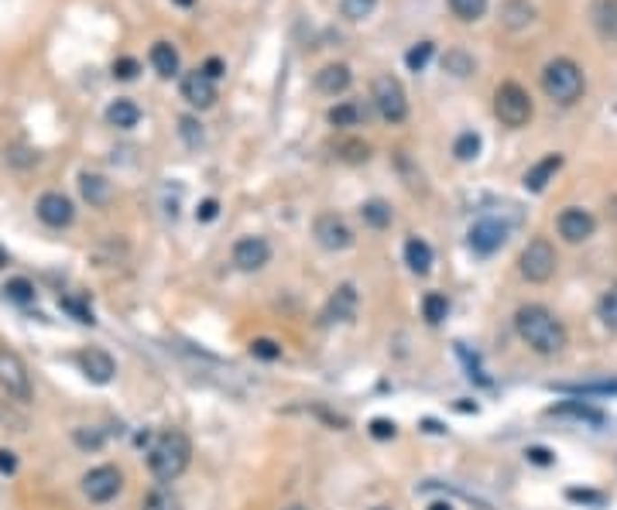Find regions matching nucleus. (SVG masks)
<instances>
[{"label":"nucleus","instance_id":"0eeeda50","mask_svg":"<svg viewBox=\"0 0 617 510\" xmlns=\"http://www.w3.org/2000/svg\"><path fill=\"white\" fill-rule=\"evenodd\" d=\"M556 250H552V243L548 240H531L529 247L521 250L518 257V274L531 281V285H546L548 278L556 274Z\"/></svg>","mask_w":617,"mask_h":510},{"label":"nucleus","instance_id":"bb28decb","mask_svg":"<svg viewBox=\"0 0 617 510\" xmlns=\"http://www.w3.org/2000/svg\"><path fill=\"white\" fill-rule=\"evenodd\" d=\"M326 120L333 123V127H360V120H364V110H360L357 103H336Z\"/></svg>","mask_w":617,"mask_h":510},{"label":"nucleus","instance_id":"de8ad7c7","mask_svg":"<svg viewBox=\"0 0 617 510\" xmlns=\"http://www.w3.org/2000/svg\"><path fill=\"white\" fill-rule=\"evenodd\" d=\"M203 72L216 83V79H223V72H226V66H223L220 59H206V66H203Z\"/></svg>","mask_w":617,"mask_h":510},{"label":"nucleus","instance_id":"393cba45","mask_svg":"<svg viewBox=\"0 0 617 510\" xmlns=\"http://www.w3.org/2000/svg\"><path fill=\"white\" fill-rule=\"evenodd\" d=\"M360 216H364V223L371 226V230H384V226H391V205L384 203V199H371V203L360 205Z\"/></svg>","mask_w":617,"mask_h":510},{"label":"nucleus","instance_id":"ddd939ff","mask_svg":"<svg viewBox=\"0 0 617 510\" xmlns=\"http://www.w3.org/2000/svg\"><path fill=\"white\" fill-rule=\"evenodd\" d=\"M182 100H186L189 106H196V110H206V106L216 103V83L206 76L203 68L186 72V76H182Z\"/></svg>","mask_w":617,"mask_h":510},{"label":"nucleus","instance_id":"8fccbe9b","mask_svg":"<svg viewBox=\"0 0 617 510\" xmlns=\"http://www.w3.org/2000/svg\"><path fill=\"white\" fill-rule=\"evenodd\" d=\"M569 500H583V504H603V496L590 494V490H569Z\"/></svg>","mask_w":617,"mask_h":510},{"label":"nucleus","instance_id":"4c0bfd02","mask_svg":"<svg viewBox=\"0 0 617 510\" xmlns=\"http://www.w3.org/2000/svg\"><path fill=\"white\" fill-rule=\"evenodd\" d=\"M552 414H573V418H586L590 425H603V414L586 405H563V408H552Z\"/></svg>","mask_w":617,"mask_h":510},{"label":"nucleus","instance_id":"2f4dec72","mask_svg":"<svg viewBox=\"0 0 617 510\" xmlns=\"http://www.w3.org/2000/svg\"><path fill=\"white\" fill-rule=\"evenodd\" d=\"M377 7V0H340V14L346 21H364V17H371Z\"/></svg>","mask_w":617,"mask_h":510},{"label":"nucleus","instance_id":"58836bf2","mask_svg":"<svg viewBox=\"0 0 617 510\" xmlns=\"http://www.w3.org/2000/svg\"><path fill=\"white\" fill-rule=\"evenodd\" d=\"M0 425L11 428V432H24L28 422H24V414H21V411H14L11 405H4V401H0Z\"/></svg>","mask_w":617,"mask_h":510},{"label":"nucleus","instance_id":"1a4fd4ad","mask_svg":"<svg viewBox=\"0 0 617 510\" xmlns=\"http://www.w3.org/2000/svg\"><path fill=\"white\" fill-rule=\"evenodd\" d=\"M120 487H124V477L117 466H97L83 477V494L93 504H110L120 494Z\"/></svg>","mask_w":617,"mask_h":510},{"label":"nucleus","instance_id":"49530a36","mask_svg":"<svg viewBox=\"0 0 617 510\" xmlns=\"http://www.w3.org/2000/svg\"><path fill=\"white\" fill-rule=\"evenodd\" d=\"M14 469H17V456L11 452V449H0V473H7V477H11Z\"/></svg>","mask_w":617,"mask_h":510},{"label":"nucleus","instance_id":"e433bc0d","mask_svg":"<svg viewBox=\"0 0 617 510\" xmlns=\"http://www.w3.org/2000/svg\"><path fill=\"white\" fill-rule=\"evenodd\" d=\"M428 59H432V41H419V45L409 49V55H405V66H409L411 72H422V68L428 66Z\"/></svg>","mask_w":617,"mask_h":510},{"label":"nucleus","instance_id":"39448f33","mask_svg":"<svg viewBox=\"0 0 617 510\" xmlns=\"http://www.w3.org/2000/svg\"><path fill=\"white\" fill-rule=\"evenodd\" d=\"M371 96H374L381 120H388V123H405L409 120V96H405V86L398 83L394 76H377Z\"/></svg>","mask_w":617,"mask_h":510},{"label":"nucleus","instance_id":"79ce46f5","mask_svg":"<svg viewBox=\"0 0 617 510\" xmlns=\"http://www.w3.org/2000/svg\"><path fill=\"white\" fill-rule=\"evenodd\" d=\"M72 439H76V445H83V449H100L103 445V435L86 432V428H76V432H72Z\"/></svg>","mask_w":617,"mask_h":510},{"label":"nucleus","instance_id":"f704fd0d","mask_svg":"<svg viewBox=\"0 0 617 510\" xmlns=\"http://www.w3.org/2000/svg\"><path fill=\"white\" fill-rule=\"evenodd\" d=\"M7 298L11 302H17V305H28V302H34V285L28 281V278H14V281H7Z\"/></svg>","mask_w":617,"mask_h":510},{"label":"nucleus","instance_id":"6e6d98bb","mask_svg":"<svg viewBox=\"0 0 617 510\" xmlns=\"http://www.w3.org/2000/svg\"><path fill=\"white\" fill-rule=\"evenodd\" d=\"M377 510H384V507H377Z\"/></svg>","mask_w":617,"mask_h":510},{"label":"nucleus","instance_id":"9b49d317","mask_svg":"<svg viewBox=\"0 0 617 510\" xmlns=\"http://www.w3.org/2000/svg\"><path fill=\"white\" fill-rule=\"evenodd\" d=\"M34 213H38V220L45 223V226H51V230H62V226H69V223L76 220V205H72V199L62 196V192H45V196L38 199V205H34Z\"/></svg>","mask_w":617,"mask_h":510},{"label":"nucleus","instance_id":"f8f14e48","mask_svg":"<svg viewBox=\"0 0 617 510\" xmlns=\"http://www.w3.org/2000/svg\"><path fill=\"white\" fill-rule=\"evenodd\" d=\"M556 226H559V237H563V240H569V243H583V240L594 237L597 220H594L586 209H580V205H569V209H563V213H559Z\"/></svg>","mask_w":617,"mask_h":510},{"label":"nucleus","instance_id":"ea45409f","mask_svg":"<svg viewBox=\"0 0 617 510\" xmlns=\"http://www.w3.org/2000/svg\"><path fill=\"white\" fill-rule=\"evenodd\" d=\"M573 394H617V380H597V384H576V387H563Z\"/></svg>","mask_w":617,"mask_h":510},{"label":"nucleus","instance_id":"3c124183","mask_svg":"<svg viewBox=\"0 0 617 510\" xmlns=\"http://www.w3.org/2000/svg\"><path fill=\"white\" fill-rule=\"evenodd\" d=\"M525 456H529L531 462H539V466H548V462H552V456H548L546 449H529Z\"/></svg>","mask_w":617,"mask_h":510},{"label":"nucleus","instance_id":"f03ea898","mask_svg":"<svg viewBox=\"0 0 617 510\" xmlns=\"http://www.w3.org/2000/svg\"><path fill=\"white\" fill-rule=\"evenodd\" d=\"M192 462V442L182 428H165L158 439L152 442V452H148V466L158 483H171L179 479L189 469Z\"/></svg>","mask_w":617,"mask_h":510},{"label":"nucleus","instance_id":"20e7f679","mask_svg":"<svg viewBox=\"0 0 617 510\" xmlns=\"http://www.w3.org/2000/svg\"><path fill=\"white\" fill-rule=\"evenodd\" d=\"M531 114H535V106H531V96L521 89L518 83H501L494 93V117L504 123V127H511V131H518V127H525L531 120Z\"/></svg>","mask_w":617,"mask_h":510},{"label":"nucleus","instance_id":"2eb2a0df","mask_svg":"<svg viewBox=\"0 0 617 510\" xmlns=\"http://www.w3.org/2000/svg\"><path fill=\"white\" fill-rule=\"evenodd\" d=\"M79 367H83V374L93 380V384H110L114 374H117V363L114 357L106 353V350H97V346H89L79 353Z\"/></svg>","mask_w":617,"mask_h":510},{"label":"nucleus","instance_id":"864d4df0","mask_svg":"<svg viewBox=\"0 0 617 510\" xmlns=\"http://www.w3.org/2000/svg\"><path fill=\"white\" fill-rule=\"evenodd\" d=\"M175 4H182V7H192V4H196V0H175Z\"/></svg>","mask_w":617,"mask_h":510},{"label":"nucleus","instance_id":"412c9836","mask_svg":"<svg viewBox=\"0 0 617 510\" xmlns=\"http://www.w3.org/2000/svg\"><path fill=\"white\" fill-rule=\"evenodd\" d=\"M152 68L161 76V79H171V76H179V51L171 49L169 41H154L152 45Z\"/></svg>","mask_w":617,"mask_h":510},{"label":"nucleus","instance_id":"a19ab883","mask_svg":"<svg viewBox=\"0 0 617 510\" xmlns=\"http://www.w3.org/2000/svg\"><path fill=\"white\" fill-rule=\"evenodd\" d=\"M251 353H254L257 360H278L281 357V346L274 340H254L251 342Z\"/></svg>","mask_w":617,"mask_h":510},{"label":"nucleus","instance_id":"c756f323","mask_svg":"<svg viewBox=\"0 0 617 510\" xmlns=\"http://www.w3.org/2000/svg\"><path fill=\"white\" fill-rule=\"evenodd\" d=\"M141 510H182V504H179V496L171 494V490L158 487V490H152V494L144 496V507Z\"/></svg>","mask_w":617,"mask_h":510},{"label":"nucleus","instance_id":"cd10ccee","mask_svg":"<svg viewBox=\"0 0 617 510\" xmlns=\"http://www.w3.org/2000/svg\"><path fill=\"white\" fill-rule=\"evenodd\" d=\"M422 315H426L428 325H439L449 315V302H446V295L439 291H428L426 298H422Z\"/></svg>","mask_w":617,"mask_h":510},{"label":"nucleus","instance_id":"a878e982","mask_svg":"<svg viewBox=\"0 0 617 510\" xmlns=\"http://www.w3.org/2000/svg\"><path fill=\"white\" fill-rule=\"evenodd\" d=\"M443 68L449 76H456V79H466V76H474L477 62H474V55H466L463 49H449L443 55Z\"/></svg>","mask_w":617,"mask_h":510},{"label":"nucleus","instance_id":"6e6552de","mask_svg":"<svg viewBox=\"0 0 617 510\" xmlns=\"http://www.w3.org/2000/svg\"><path fill=\"white\" fill-rule=\"evenodd\" d=\"M312 237H316V243H319L323 250H333V254L354 247V230H350L346 220L336 216V213H319L316 223H312Z\"/></svg>","mask_w":617,"mask_h":510},{"label":"nucleus","instance_id":"4be33fe9","mask_svg":"<svg viewBox=\"0 0 617 510\" xmlns=\"http://www.w3.org/2000/svg\"><path fill=\"white\" fill-rule=\"evenodd\" d=\"M137 120H141L137 103L114 100L110 106H106V123H110V127H117V131H131V127H137Z\"/></svg>","mask_w":617,"mask_h":510},{"label":"nucleus","instance_id":"72a5a7b5","mask_svg":"<svg viewBox=\"0 0 617 510\" xmlns=\"http://www.w3.org/2000/svg\"><path fill=\"white\" fill-rule=\"evenodd\" d=\"M336 151H340L343 161H350V165H360V161H367L371 158V148L364 144V141H340L336 144Z\"/></svg>","mask_w":617,"mask_h":510},{"label":"nucleus","instance_id":"a211bd4d","mask_svg":"<svg viewBox=\"0 0 617 510\" xmlns=\"http://www.w3.org/2000/svg\"><path fill=\"white\" fill-rule=\"evenodd\" d=\"M563 168V154H546L542 161H535L529 171H525V188L529 192H542V188L556 178V171Z\"/></svg>","mask_w":617,"mask_h":510},{"label":"nucleus","instance_id":"f3484780","mask_svg":"<svg viewBox=\"0 0 617 510\" xmlns=\"http://www.w3.org/2000/svg\"><path fill=\"white\" fill-rule=\"evenodd\" d=\"M79 192H83V199L93 205V209H106L110 199H114L110 178H103L97 171H83V175H79Z\"/></svg>","mask_w":617,"mask_h":510},{"label":"nucleus","instance_id":"5701e85b","mask_svg":"<svg viewBox=\"0 0 617 510\" xmlns=\"http://www.w3.org/2000/svg\"><path fill=\"white\" fill-rule=\"evenodd\" d=\"M405 264H409L415 274H428L432 271V247H428L422 237H411L405 243Z\"/></svg>","mask_w":617,"mask_h":510},{"label":"nucleus","instance_id":"37998d69","mask_svg":"<svg viewBox=\"0 0 617 510\" xmlns=\"http://www.w3.org/2000/svg\"><path fill=\"white\" fill-rule=\"evenodd\" d=\"M137 62L134 59H117V62H114V76H117V79H134L137 76Z\"/></svg>","mask_w":617,"mask_h":510},{"label":"nucleus","instance_id":"5fc2aeb1","mask_svg":"<svg viewBox=\"0 0 617 510\" xmlns=\"http://www.w3.org/2000/svg\"><path fill=\"white\" fill-rule=\"evenodd\" d=\"M285 510H306L302 504H291V507H285Z\"/></svg>","mask_w":617,"mask_h":510},{"label":"nucleus","instance_id":"7ed1b4c3","mask_svg":"<svg viewBox=\"0 0 617 510\" xmlns=\"http://www.w3.org/2000/svg\"><path fill=\"white\" fill-rule=\"evenodd\" d=\"M542 89L552 103L559 106H573V103L583 96L586 89V79H583V68L573 62V59H552L546 68H542Z\"/></svg>","mask_w":617,"mask_h":510},{"label":"nucleus","instance_id":"dca6fc26","mask_svg":"<svg viewBox=\"0 0 617 510\" xmlns=\"http://www.w3.org/2000/svg\"><path fill=\"white\" fill-rule=\"evenodd\" d=\"M350 83H354V72H350V66H343V62H329V66H323L316 72V89L326 93V96H340V93L350 89Z\"/></svg>","mask_w":617,"mask_h":510},{"label":"nucleus","instance_id":"7c9ffc66","mask_svg":"<svg viewBox=\"0 0 617 510\" xmlns=\"http://www.w3.org/2000/svg\"><path fill=\"white\" fill-rule=\"evenodd\" d=\"M453 154H456V161H474L480 154V137L474 131H463L456 137V144H453Z\"/></svg>","mask_w":617,"mask_h":510},{"label":"nucleus","instance_id":"c9c22d12","mask_svg":"<svg viewBox=\"0 0 617 510\" xmlns=\"http://www.w3.org/2000/svg\"><path fill=\"white\" fill-rule=\"evenodd\" d=\"M179 134L186 141V148H199L203 144V123L196 117H182L179 120Z\"/></svg>","mask_w":617,"mask_h":510},{"label":"nucleus","instance_id":"a18cd8bd","mask_svg":"<svg viewBox=\"0 0 617 510\" xmlns=\"http://www.w3.org/2000/svg\"><path fill=\"white\" fill-rule=\"evenodd\" d=\"M371 435H374V439H394V422H388V418H374V422H371Z\"/></svg>","mask_w":617,"mask_h":510},{"label":"nucleus","instance_id":"473e14b6","mask_svg":"<svg viewBox=\"0 0 617 510\" xmlns=\"http://www.w3.org/2000/svg\"><path fill=\"white\" fill-rule=\"evenodd\" d=\"M597 312H600V323L607 325V329H617V285L603 291Z\"/></svg>","mask_w":617,"mask_h":510},{"label":"nucleus","instance_id":"c85d7f7f","mask_svg":"<svg viewBox=\"0 0 617 510\" xmlns=\"http://www.w3.org/2000/svg\"><path fill=\"white\" fill-rule=\"evenodd\" d=\"M487 4L491 0H449V11L460 21H480V17L487 14Z\"/></svg>","mask_w":617,"mask_h":510},{"label":"nucleus","instance_id":"09e8293b","mask_svg":"<svg viewBox=\"0 0 617 510\" xmlns=\"http://www.w3.org/2000/svg\"><path fill=\"white\" fill-rule=\"evenodd\" d=\"M216 209H220V205H216V199H206V203L196 209V216H199L203 223H209L213 216H216Z\"/></svg>","mask_w":617,"mask_h":510},{"label":"nucleus","instance_id":"603ef678","mask_svg":"<svg viewBox=\"0 0 617 510\" xmlns=\"http://www.w3.org/2000/svg\"><path fill=\"white\" fill-rule=\"evenodd\" d=\"M428 510H449V504H432Z\"/></svg>","mask_w":617,"mask_h":510},{"label":"nucleus","instance_id":"aec40b11","mask_svg":"<svg viewBox=\"0 0 617 510\" xmlns=\"http://www.w3.org/2000/svg\"><path fill=\"white\" fill-rule=\"evenodd\" d=\"M501 21H504V28L521 32V28H529L531 21H535V7H531L529 0H504V7H501Z\"/></svg>","mask_w":617,"mask_h":510},{"label":"nucleus","instance_id":"6ab92c4d","mask_svg":"<svg viewBox=\"0 0 617 510\" xmlns=\"http://www.w3.org/2000/svg\"><path fill=\"white\" fill-rule=\"evenodd\" d=\"M354 312H357V291H354V285H340L336 288V295L329 298V305H326L323 319H354Z\"/></svg>","mask_w":617,"mask_h":510},{"label":"nucleus","instance_id":"423d86ee","mask_svg":"<svg viewBox=\"0 0 617 510\" xmlns=\"http://www.w3.org/2000/svg\"><path fill=\"white\" fill-rule=\"evenodd\" d=\"M0 387L7 391V397H14L17 405H28L32 401V374L24 367V360L17 357L14 350L0 346Z\"/></svg>","mask_w":617,"mask_h":510},{"label":"nucleus","instance_id":"4468645a","mask_svg":"<svg viewBox=\"0 0 617 510\" xmlns=\"http://www.w3.org/2000/svg\"><path fill=\"white\" fill-rule=\"evenodd\" d=\"M504 240H508V226L497 220H480V223H474V230H470V247L483 257H491L494 250H501Z\"/></svg>","mask_w":617,"mask_h":510},{"label":"nucleus","instance_id":"f257e3e1","mask_svg":"<svg viewBox=\"0 0 617 510\" xmlns=\"http://www.w3.org/2000/svg\"><path fill=\"white\" fill-rule=\"evenodd\" d=\"M514 329L542 357H552L566 346V325L546 305H521L514 312Z\"/></svg>","mask_w":617,"mask_h":510},{"label":"nucleus","instance_id":"b1692460","mask_svg":"<svg viewBox=\"0 0 617 510\" xmlns=\"http://www.w3.org/2000/svg\"><path fill=\"white\" fill-rule=\"evenodd\" d=\"M600 38L614 41L617 45V0H597V11H594Z\"/></svg>","mask_w":617,"mask_h":510},{"label":"nucleus","instance_id":"c03bdc74","mask_svg":"<svg viewBox=\"0 0 617 510\" xmlns=\"http://www.w3.org/2000/svg\"><path fill=\"white\" fill-rule=\"evenodd\" d=\"M62 308L76 315V323H89V325H93V312H89V308H83L79 302H72V298H62Z\"/></svg>","mask_w":617,"mask_h":510},{"label":"nucleus","instance_id":"9d476101","mask_svg":"<svg viewBox=\"0 0 617 510\" xmlns=\"http://www.w3.org/2000/svg\"><path fill=\"white\" fill-rule=\"evenodd\" d=\"M234 264L244 274H254L261 268H268L272 264V243L264 237H240L234 243Z\"/></svg>","mask_w":617,"mask_h":510}]
</instances>
